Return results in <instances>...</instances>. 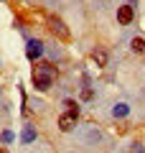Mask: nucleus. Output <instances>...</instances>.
<instances>
[{"instance_id":"nucleus-3","label":"nucleus","mask_w":145,"mask_h":153,"mask_svg":"<svg viewBox=\"0 0 145 153\" xmlns=\"http://www.w3.org/2000/svg\"><path fill=\"white\" fill-rule=\"evenodd\" d=\"M41 54H43V44L38 41V38H31V41L26 44V56H28L31 61H36Z\"/></svg>"},{"instance_id":"nucleus-2","label":"nucleus","mask_w":145,"mask_h":153,"mask_svg":"<svg viewBox=\"0 0 145 153\" xmlns=\"http://www.w3.org/2000/svg\"><path fill=\"white\" fill-rule=\"evenodd\" d=\"M76 120H79V115H76V112H64V115L59 117V128H61L64 133H71V130L76 128Z\"/></svg>"},{"instance_id":"nucleus-8","label":"nucleus","mask_w":145,"mask_h":153,"mask_svg":"<svg viewBox=\"0 0 145 153\" xmlns=\"http://www.w3.org/2000/svg\"><path fill=\"white\" fill-rule=\"evenodd\" d=\"M130 46H132V51H135V54H145V38L135 36L132 41H130Z\"/></svg>"},{"instance_id":"nucleus-10","label":"nucleus","mask_w":145,"mask_h":153,"mask_svg":"<svg viewBox=\"0 0 145 153\" xmlns=\"http://www.w3.org/2000/svg\"><path fill=\"white\" fill-rule=\"evenodd\" d=\"M64 107H66V112H76V115H79V107H76V102H74V100H66V102H64Z\"/></svg>"},{"instance_id":"nucleus-1","label":"nucleus","mask_w":145,"mask_h":153,"mask_svg":"<svg viewBox=\"0 0 145 153\" xmlns=\"http://www.w3.org/2000/svg\"><path fill=\"white\" fill-rule=\"evenodd\" d=\"M48 28H51V33H54L56 38H61V41H69L71 38L69 28H66V23L61 21V18H48Z\"/></svg>"},{"instance_id":"nucleus-11","label":"nucleus","mask_w":145,"mask_h":153,"mask_svg":"<svg viewBox=\"0 0 145 153\" xmlns=\"http://www.w3.org/2000/svg\"><path fill=\"white\" fill-rule=\"evenodd\" d=\"M130 153H145V151H143L140 143H132V146H130Z\"/></svg>"},{"instance_id":"nucleus-4","label":"nucleus","mask_w":145,"mask_h":153,"mask_svg":"<svg viewBox=\"0 0 145 153\" xmlns=\"http://www.w3.org/2000/svg\"><path fill=\"white\" fill-rule=\"evenodd\" d=\"M132 18H135V8L130 5V3L117 8V21L122 23V26H130V23H132Z\"/></svg>"},{"instance_id":"nucleus-13","label":"nucleus","mask_w":145,"mask_h":153,"mask_svg":"<svg viewBox=\"0 0 145 153\" xmlns=\"http://www.w3.org/2000/svg\"><path fill=\"white\" fill-rule=\"evenodd\" d=\"M10 140H13V133L5 130V133H3V143H10Z\"/></svg>"},{"instance_id":"nucleus-9","label":"nucleus","mask_w":145,"mask_h":153,"mask_svg":"<svg viewBox=\"0 0 145 153\" xmlns=\"http://www.w3.org/2000/svg\"><path fill=\"white\" fill-rule=\"evenodd\" d=\"M127 112H130V105H125V102H117V105L112 107V115H115V117H125Z\"/></svg>"},{"instance_id":"nucleus-6","label":"nucleus","mask_w":145,"mask_h":153,"mask_svg":"<svg viewBox=\"0 0 145 153\" xmlns=\"http://www.w3.org/2000/svg\"><path fill=\"white\" fill-rule=\"evenodd\" d=\"M21 140L26 143V146H28V143H33V140H36V130H33L31 125H26V128H23V133H21Z\"/></svg>"},{"instance_id":"nucleus-7","label":"nucleus","mask_w":145,"mask_h":153,"mask_svg":"<svg viewBox=\"0 0 145 153\" xmlns=\"http://www.w3.org/2000/svg\"><path fill=\"white\" fill-rule=\"evenodd\" d=\"M92 59L97 61V66H107V51H102V49L92 51Z\"/></svg>"},{"instance_id":"nucleus-14","label":"nucleus","mask_w":145,"mask_h":153,"mask_svg":"<svg viewBox=\"0 0 145 153\" xmlns=\"http://www.w3.org/2000/svg\"><path fill=\"white\" fill-rule=\"evenodd\" d=\"M0 153H8V148H0Z\"/></svg>"},{"instance_id":"nucleus-12","label":"nucleus","mask_w":145,"mask_h":153,"mask_svg":"<svg viewBox=\"0 0 145 153\" xmlns=\"http://www.w3.org/2000/svg\"><path fill=\"white\" fill-rule=\"evenodd\" d=\"M81 97H84V100H92V97H94V92H92V89H89V87H87V89H84V92H81Z\"/></svg>"},{"instance_id":"nucleus-5","label":"nucleus","mask_w":145,"mask_h":153,"mask_svg":"<svg viewBox=\"0 0 145 153\" xmlns=\"http://www.w3.org/2000/svg\"><path fill=\"white\" fill-rule=\"evenodd\" d=\"M81 138H84L87 143H99L102 140V133L97 130L94 125H87V128H81Z\"/></svg>"}]
</instances>
